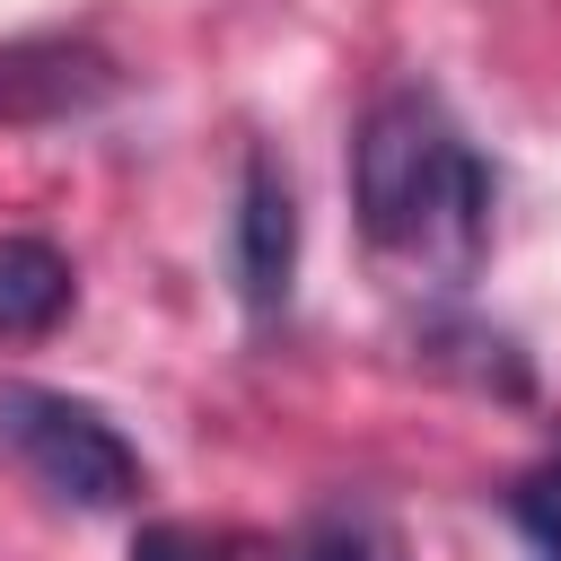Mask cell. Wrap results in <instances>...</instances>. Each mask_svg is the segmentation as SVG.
Masks as SVG:
<instances>
[{"mask_svg": "<svg viewBox=\"0 0 561 561\" xmlns=\"http://www.w3.org/2000/svg\"><path fill=\"white\" fill-rule=\"evenodd\" d=\"M114 88H123V70L96 35L44 26V35L0 44V123H70V114H96Z\"/></svg>", "mask_w": 561, "mask_h": 561, "instance_id": "3957f363", "label": "cell"}, {"mask_svg": "<svg viewBox=\"0 0 561 561\" xmlns=\"http://www.w3.org/2000/svg\"><path fill=\"white\" fill-rule=\"evenodd\" d=\"M79 272L53 237H0V342H35L70 316Z\"/></svg>", "mask_w": 561, "mask_h": 561, "instance_id": "5b68a950", "label": "cell"}, {"mask_svg": "<svg viewBox=\"0 0 561 561\" xmlns=\"http://www.w3.org/2000/svg\"><path fill=\"white\" fill-rule=\"evenodd\" d=\"M508 526L535 543V561H561V438L508 482Z\"/></svg>", "mask_w": 561, "mask_h": 561, "instance_id": "8992f818", "label": "cell"}, {"mask_svg": "<svg viewBox=\"0 0 561 561\" xmlns=\"http://www.w3.org/2000/svg\"><path fill=\"white\" fill-rule=\"evenodd\" d=\"M0 456L61 508H131L140 500V447L79 394L0 377Z\"/></svg>", "mask_w": 561, "mask_h": 561, "instance_id": "7a4b0ae2", "label": "cell"}, {"mask_svg": "<svg viewBox=\"0 0 561 561\" xmlns=\"http://www.w3.org/2000/svg\"><path fill=\"white\" fill-rule=\"evenodd\" d=\"M131 561H289V552L263 535H237V526H149L131 543Z\"/></svg>", "mask_w": 561, "mask_h": 561, "instance_id": "52a82bcc", "label": "cell"}, {"mask_svg": "<svg viewBox=\"0 0 561 561\" xmlns=\"http://www.w3.org/2000/svg\"><path fill=\"white\" fill-rule=\"evenodd\" d=\"M491 202H500V184H491L482 149L465 140V123L430 88H386L359 114L351 210L377 254H403L456 289L491 254Z\"/></svg>", "mask_w": 561, "mask_h": 561, "instance_id": "6da1fadb", "label": "cell"}, {"mask_svg": "<svg viewBox=\"0 0 561 561\" xmlns=\"http://www.w3.org/2000/svg\"><path fill=\"white\" fill-rule=\"evenodd\" d=\"M289 272H298V193H289L280 158L254 149L245 184H237V298H245V316H280Z\"/></svg>", "mask_w": 561, "mask_h": 561, "instance_id": "277c9868", "label": "cell"}, {"mask_svg": "<svg viewBox=\"0 0 561 561\" xmlns=\"http://www.w3.org/2000/svg\"><path fill=\"white\" fill-rule=\"evenodd\" d=\"M289 561H394V543H386V526H377V517L333 508V517H316V526L298 535V552H289Z\"/></svg>", "mask_w": 561, "mask_h": 561, "instance_id": "ba28073f", "label": "cell"}]
</instances>
